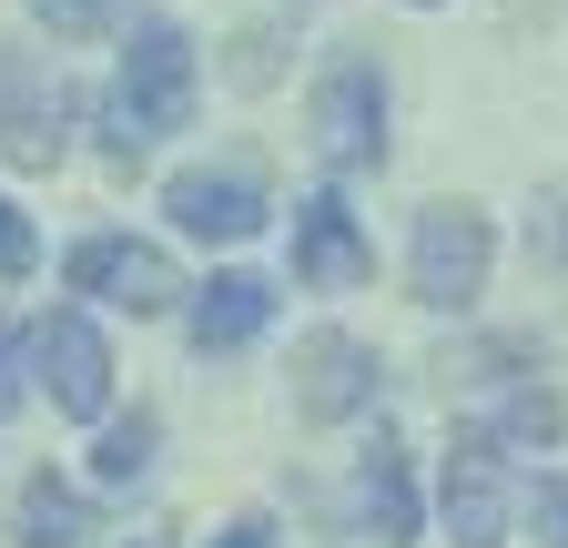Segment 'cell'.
<instances>
[{
    "label": "cell",
    "instance_id": "10",
    "mask_svg": "<svg viewBox=\"0 0 568 548\" xmlns=\"http://www.w3.org/2000/svg\"><path fill=\"white\" fill-rule=\"evenodd\" d=\"M366 274H376V244L355 234L345 193H305V203H295V285L345 295V285H366Z\"/></svg>",
    "mask_w": 568,
    "mask_h": 548
},
{
    "label": "cell",
    "instance_id": "5",
    "mask_svg": "<svg viewBox=\"0 0 568 548\" xmlns=\"http://www.w3.org/2000/svg\"><path fill=\"white\" fill-rule=\"evenodd\" d=\"M61 274H71V295H102V305H122V315H173V305H183L173 254H163V244H132V234H92V244H71Z\"/></svg>",
    "mask_w": 568,
    "mask_h": 548
},
{
    "label": "cell",
    "instance_id": "13",
    "mask_svg": "<svg viewBox=\"0 0 568 548\" xmlns=\"http://www.w3.org/2000/svg\"><path fill=\"white\" fill-rule=\"evenodd\" d=\"M21 548H71V538H92V498L82 488H61V477L41 467L31 488H21V528H11Z\"/></svg>",
    "mask_w": 568,
    "mask_h": 548
},
{
    "label": "cell",
    "instance_id": "17",
    "mask_svg": "<svg viewBox=\"0 0 568 548\" xmlns=\"http://www.w3.org/2000/svg\"><path fill=\"white\" fill-rule=\"evenodd\" d=\"M548 264H568V183H548V203H538V234H528Z\"/></svg>",
    "mask_w": 568,
    "mask_h": 548
},
{
    "label": "cell",
    "instance_id": "6",
    "mask_svg": "<svg viewBox=\"0 0 568 548\" xmlns=\"http://www.w3.org/2000/svg\"><path fill=\"white\" fill-rule=\"evenodd\" d=\"M437 508H447V548H508V447L487 427H457Z\"/></svg>",
    "mask_w": 568,
    "mask_h": 548
},
{
    "label": "cell",
    "instance_id": "7",
    "mask_svg": "<svg viewBox=\"0 0 568 548\" xmlns=\"http://www.w3.org/2000/svg\"><path fill=\"white\" fill-rule=\"evenodd\" d=\"M71 92L61 72H41L31 51H0V163H21V173H51L71 153Z\"/></svg>",
    "mask_w": 568,
    "mask_h": 548
},
{
    "label": "cell",
    "instance_id": "18",
    "mask_svg": "<svg viewBox=\"0 0 568 548\" xmlns=\"http://www.w3.org/2000/svg\"><path fill=\"white\" fill-rule=\"evenodd\" d=\"M41 11H51V31H102L122 0H41Z\"/></svg>",
    "mask_w": 568,
    "mask_h": 548
},
{
    "label": "cell",
    "instance_id": "22",
    "mask_svg": "<svg viewBox=\"0 0 568 548\" xmlns=\"http://www.w3.org/2000/svg\"><path fill=\"white\" fill-rule=\"evenodd\" d=\"M122 548H163V538H122Z\"/></svg>",
    "mask_w": 568,
    "mask_h": 548
},
{
    "label": "cell",
    "instance_id": "20",
    "mask_svg": "<svg viewBox=\"0 0 568 548\" xmlns=\"http://www.w3.org/2000/svg\"><path fill=\"white\" fill-rule=\"evenodd\" d=\"M203 548H274V528H264V518H234L224 538H203Z\"/></svg>",
    "mask_w": 568,
    "mask_h": 548
},
{
    "label": "cell",
    "instance_id": "15",
    "mask_svg": "<svg viewBox=\"0 0 568 548\" xmlns=\"http://www.w3.org/2000/svg\"><path fill=\"white\" fill-rule=\"evenodd\" d=\"M142 467H153V417H112L102 447H92V477H102V488H132Z\"/></svg>",
    "mask_w": 568,
    "mask_h": 548
},
{
    "label": "cell",
    "instance_id": "9",
    "mask_svg": "<svg viewBox=\"0 0 568 548\" xmlns=\"http://www.w3.org/2000/svg\"><path fill=\"white\" fill-rule=\"evenodd\" d=\"M163 214L183 224V234H203V244H244V234H264V183H254V163H193V173H173L163 183Z\"/></svg>",
    "mask_w": 568,
    "mask_h": 548
},
{
    "label": "cell",
    "instance_id": "1",
    "mask_svg": "<svg viewBox=\"0 0 568 548\" xmlns=\"http://www.w3.org/2000/svg\"><path fill=\"white\" fill-rule=\"evenodd\" d=\"M183 122H193V41L173 21H142L122 41V72H112V102H102V163L132 173Z\"/></svg>",
    "mask_w": 568,
    "mask_h": 548
},
{
    "label": "cell",
    "instance_id": "12",
    "mask_svg": "<svg viewBox=\"0 0 568 548\" xmlns=\"http://www.w3.org/2000/svg\"><path fill=\"white\" fill-rule=\"evenodd\" d=\"M355 518H366L376 538H416V467H406V447L386 427H376L366 467H355Z\"/></svg>",
    "mask_w": 568,
    "mask_h": 548
},
{
    "label": "cell",
    "instance_id": "21",
    "mask_svg": "<svg viewBox=\"0 0 568 548\" xmlns=\"http://www.w3.org/2000/svg\"><path fill=\"white\" fill-rule=\"evenodd\" d=\"M11 396H21V346L0 335V406H11Z\"/></svg>",
    "mask_w": 568,
    "mask_h": 548
},
{
    "label": "cell",
    "instance_id": "4",
    "mask_svg": "<svg viewBox=\"0 0 568 548\" xmlns=\"http://www.w3.org/2000/svg\"><path fill=\"white\" fill-rule=\"evenodd\" d=\"M305 122H315L325 173H376L386 163V72H376L366 51H335L325 82H315V102H305Z\"/></svg>",
    "mask_w": 568,
    "mask_h": 548
},
{
    "label": "cell",
    "instance_id": "11",
    "mask_svg": "<svg viewBox=\"0 0 568 548\" xmlns=\"http://www.w3.org/2000/svg\"><path fill=\"white\" fill-rule=\"evenodd\" d=\"M183 295H193V305H183V325H193V346H203V356L254 346L264 315H274V285H264V274H213V285H183Z\"/></svg>",
    "mask_w": 568,
    "mask_h": 548
},
{
    "label": "cell",
    "instance_id": "8",
    "mask_svg": "<svg viewBox=\"0 0 568 548\" xmlns=\"http://www.w3.org/2000/svg\"><path fill=\"white\" fill-rule=\"evenodd\" d=\"M376 376H386L376 346H366V335H345V325H315L305 346H295V406H305L315 427L366 417V406H376Z\"/></svg>",
    "mask_w": 568,
    "mask_h": 548
},
{
    "label": "cell",
    "instance_id": "2",
    "mask_svg": "<svg viewBox=\"0 0 568 548\" xmlns=\"http://www.w3.org/2000/svg\"><path fill=\"white\" fill-rule=\"evenodd\" d=\"M21 376L51 396V417H112V346L82 305H51L31 335H21Z\"/></svg>",
    "mask_w": 568,
    "mask_h": 548
},
{
    "label": "cell",
    "instance_id": "16",
    "mask_svg": "<svg viewBox=\"0 0 568 548\" xmlns=\"http://www.w3.org/2000/svg\"><path fill=\"white\" fill-rule=\"evenodd\" d=\"M31 264H41V234L21 224V203L0 193V274H31Z\"/></svg>",
    "mask_w": 568,
    "mask_h": 548
},
{
    "label": "cell",
    "instance_id": "23",
    "mask_svg": "<svg viewBox=\"0 0 568 548\" xmlns=\"http://www.w3.org/2000/svg\"><path fill=\"white\" fill-rule=\"evenodd\" d=\"M416 11H426V0H416Z\"/></svg>",
    "mask_w": 568,
    "mask_h": 548
},
{
    "label": "cell",
    "instance_id": "19",
    "mask_svg": "<svg viewBox=\"0 0 568 548\" xmlns=\"http://www.w3.org/2000/svg\"><path fill=\"white\" fill-rule=\"evenodd\" d=\"M538 538L568 548V477H548V488H538Z\"/></svg>",
    "mask_w": 568,
    "mask_h": 548
},
{
    "label": "cell",
    "instance_id": "14",
    "mask_svg": "<svg viewBox=\"0 0 568 548\" xmlns=\"http://www.w3.org/2000/svg\"><path fill=\"white\" fill-rule=\"evenodd\" d=\"M487 437H497V447H558V437H568V396H558V386H518L508 417H497Z\"/></svg>",
    "mask_w": 568,
    "mask_h": 548
},
{
    "label": "cell",
    "instance_id": "3",
    "mask_svg": "<svg viewBox=\"0 0 568 548\" xmlns=\"http://www.w3.org/2000/svg\"><path fill=\"white\" fill-rule=\"evenodd\" d=\"M487 264H497V224L477 214V203H426V214H416V254H406L416 305L467 315L487 295Z\"/></svg>",
    "mask_w": 568,
    "mask_h": 548
}]
</instances>
